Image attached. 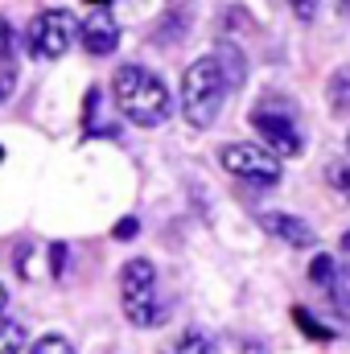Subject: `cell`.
<instances>
[{
    "instance_id": "13",
    "label": "cell",
    "mask_w": 350,
    "mask_h": 354,
    "mask_svg": "<svg viewBox=\"0 0 350 354\" xmlns=\"http://www.w3.org/2000/svg\"><path fill=\"white\" fill-rule=\"evenodd\" d=\"M293 322L309 334V338H317V342H326V338H334V326H317V317L309 313V309H293Z\"/></svg>"
},
{
    "instance_id": "14",
    "label": "cell",
    "mask_w": 350,
    "mask_h": 354,
    "mask_svg": "<svg viewBox=\"0 0 350 354\" xmlns=\"http://www.w3.org/2000/svg\"><path fill=\"white\" fill-rule=\"evenodd\" d=\"M29 354H75V346L62 338V334H46V338H37L33 342V351Z\"/></svg>"
},
{
    "instance_id": "9",
    "label": "cell",
    "mask_w": 350,
    "mask_h": 354,
    "mask_svg": "<svg viewBox=\"0 0 350 354\" xmlns=\"http://www.w3.org/2000/svg\"><path fill=\"white\" fill-rule=\"evenodd\" d=\"M12 87H17V71H12V29L0 17V103L12 95Z\"/></svg>"
},
{
    "instance_id": "16",
    "label": "cell",
    "mask_w": 350,
    "mask_h": 354,
    "mask_svg": "<svg viewBox=\"0 0 350 354\" xmlns=\"http://www.w3.org/2000/svg\"><path fill=\"white\" fill-rule=\"evenodd\" d=\"M330 181H334V189H342V198L350 202V161L330 165Z\"/></svg>"
},
{
    "instance_id": "5",
    "label": "cell",
    "mask_w": 350,
    "mask_h": 354,
    "mask_svg": "<svg viewBox=\"0 0 350 354\" xmlns=\"http://www.w3.org/2000/svg\"><path fill=\"white\" fill-rule=\"evenodd\" d=\"M252 128L260 132V149H268L276 161L280 157H301V149H305V140H301V128H297V120L288 115V111H280V107H256L252 111Z\"/></svg>"
},
{
    "instance_id": "22",
    "label": "cell",
    "mask_w": 350,
    "mask_h": 354,
    "mask_svg": "<svg viewBox=\"0 0 350 354\" xmlns=\"http://www.w3.org/2000/svg\"><path fill=\"white\" fill-rule=\"evenodd\" d=\"M91 4H99V8H107V4H111V0H91Z\"/></svg>"
},
{
    "instance_id": "2",
    "label": "cell",
    "mask_w": 350,
    "mask_h": 354,
    "mask_svg": "<svg viewBox=\"0 0 350 354\" xmlns=\"http://www.w3.org/2000/svg\"><path fill=\"white\" fill-rule=\"evenodd\" d=\"M227 91H231V87H227V79H223V71H219L214 54H206V58L190 62V66H185V75H181V115H185L194 128H210V124H214V115L223 111Z\"/></svg>"
},
{
    "instance_id": "24",
    "label": "cell",
    "mask_w": 350,
    "mask_h": 354,
    "mask_svg": "<svg viewBox=\"0 0 350 354\" xmlns=\"http://www.w3.org/2000/svg\"><path fill=\"white\" fill-rule=\"evenodd\" d=\"M0 161H4V149H0Z\"/></svg>"
},
{
    "instance_id": "7",
    "label": "cell",
    "mask_w": 350,
    "mask_h": 354,
    "mask_svg": "<svg viewBox=\"0 0 350 354\" xmlns=\"http://www.w3.org/2000/svg\"><path fill=\"white\" fill-rule=\"evenodd\" d=\"M79 37H83V50H87V54L107 58V54H116V46H120V25H116V17H111L107 8H95L87 21L79 25Z\"/></svg>"
},
{
    "instance_id": "11",
    "label": "cell",
    "mask_w": 350,
    "mask_h": 354,
    "mask_svg": "<svg viewBox=\"0 0 350 354\" xmlns=\"http://www.w3.org/2000/svg\"><path fill=\"white\" fill-rule=\"evenodd\" d=\"M21 346H25V326L21 322H0V354H21Z\"/></svg>"
},
{
    "instance_id": "10",
    "label": "cell",
    "mask_w": 350,
    "mask_h": 354,
    "mask_svg": "<svg viewBox=\"0 0 350 354\" xmlns=\"http://www.w3.org/2000/svg\"><path fill=\"white\" fill-rule=\"evenodd\" d=\"M330 107L334 111H350V66H338L334 75H330Z\"/></svg>"
},
{
    "instance_id": "17",
    "label": "cell",
    "mask_w": 350,
    "mask_h": 354,
    "mask_svg": "<svg viewBox=\"0 0 350 354\" xmlns=\"http://www.w3.org/2000/svg\"><path fill=\"white\" fill-rule=\"evenodd\" d=\"M309 280H317V284L334 280V260H330V256H317V260L309 264Z\"/></svg>"
},
{
    "instance_id": "25",
    "label": "cell",
    "mask_w": 350,
    "mask_h": 354,
    "mask_svg": "<svg viewBox=\"0 0 350 354\" xmlns=\"http://www.w3.org/2000/svg\"><path fill=\"white\" fill-rule=\"evenodd\" d=\"M347 149H350V136H347Z\"/></svg>"
},
{
    "instance_id": "6",
    "label": "cell",
    "mask_w": 350,
    "mask_h": 354,
    "mask_svg": "<svg viewBox=\"0 0 350 354\" xmlns=\"http://www.w3.org/2000/svg\"><path fill=\"white\" fill-rule=\"evenodd\" d=\"M219 161H223L227 174L243 177V181H256V185H276L280 181V161L268 149H260V145H223Z\"/></svg>"
},
{
    "instance_id": "1",
    "label": "cell",
    "mask_w": 350,
    "mask_h": 354,
    "mask_svg": "<svg viewBox=\"0 0 350 354\" xmlns=\"http://www.w3.org/2000/svg\"><path fill=\"white\" fill-rule=\"evenodd\" d=\"M111 95H116L120 115L132 120V124H140V128L165 124L169 120V107H174L165 83L153 71H145V66H120L116 79H111Z\"/></svg>"
},
{
    "instance_id": "4",
    "label": "cell",
    "mask_w": 350,
    "mask_h": 354,
    "mask_svg": "<svg viewBox=\"0 0 350 354\" xmlns=\"http://www.w3.org/2000/svg\"><path fill=\"white\" fill-rule=\"evenodd\" d=\"M75 33H79V21L66 8H46V12H37L29 21V54L54 62V58H62L71 50Z\"/></svg>"
},
{
    "instance_id": "18",
    "label": "cell",
    "mask_w": 350,
    "mask_h": 354,
    "mask_svg": "<svg viewBox=\"0 0 350 354\" xmlns=\"http://www.w3.org/2000/svg\"><path fill=\"white\" fill-rule=\"evenodd\" d=\"M288 4H293L297 21H305V25H309V21L317 17V8H322V0H288Z\"/></svg>"
},
{
    "instance_id": "12",
    "label": "cell",
    "mask_w": 350,
    "mask_h": 354,
    "mask_svg": "<svg viewBox=\"0 0 350 354\" xmlns=\"http://www.w3.org/2000/svg\"><path fill=\"white\" fill-rule=\"evenodd\" d=\"M174 354H214V342H210V334H202V330H185Z\"/></svg>"
},
{
    "instance_id": "20",
    "label": "cell",
    "mask_w": 350,
    "mask_h": 354,
    "mask_svg": "<svg viewBox=\"0 0 350 354\" xmlns=\"http://www.w3.org/2000/svg\"><path fill=\"white\" fill-rule=\"evenodd\" d=\"M62 268H66V243H54L50 248V272L62 276Z\"/></svg>"
},
{
    "instance_id": "19",
    "label": "cell",
    "mask_w": 350,
    "mask_h": 354,
    "mask_svg": "<svg viewBox=\"0 0 350 354\" xmlns=\"http://www.w3.org/2000/svg\"><path fill=\"white\" fill-rule=\"evenodd\" d=\"M111 235H116V239H136V235H140V223L128 214V218H120V223H116V231H111Z\"/></svg>"
},
{
    "instance_id": "15",
    "label": "cell",
    "mask_w": 350,
    "mask_h": 354,
    "mask_svg": "<svg viewBox=\"0 0 350 354\" xmlns=\"http://www.w3.org/2000/svg\"><path fill=\"white\" fill-rule=\"evenodd\" d=\"M334 301L342 313H350V272H334Z\"/></svg>"
},
{
    "instance_id": "21",
    "label": "cell",
    "mask_w": 350,
    "mask_h": 354,
    "mask_svg": "<svg viewBox=\"0 0 350 354\" xmlns=\"http://www.w3.org/2000/svg\"><path fill=\"white\" fill-rule=\"evenodd\" d=\"M4 309H8V288L0 284V322H4Z\"/></svg>"
},
{
    "instance_id": "3",
    "label": "cell",
    "mask_w": 350,
    "mask_h": 354,
    "mask_svg": "<svg viewBox=\"0 0 350 354\" xmlns=\"http://www.w3.org/2000/svg\"><path fill=\"white\" fill-rule=\"evenodd\" d=\"M120 305L124 317L140 330L161 326V301H157V268L149 260H128L120 268Z\"/></svg>"
},
{
    "instance_id": "8",
    "label": "cell",
    "mask_w": 350,
    "mask_h": 354,
    "mask_svg": "<svg viewBox=\"0 0 350 354\" xmlns=\"http://www.w3.org/2000/svg\"><path fill=\"white\" fill-rule=\"evenodd\" d=\"M260 223H264V231L280 235L288 248H313V239H317V235H313V227H305V223H301V218H293V214H276V210H272V214H264Z\"/></svg>"
},
{
    "instance_id": "23",
    "label": "cell",
    "mask_w": 350,
    "mask_h": 354,
    "mask_svg": "<svg viewBox=\"0 0 350 354\" xmlns=\"http://www.w3.org/2000/svg\"><path fill=\"white\" fill-rule=\"evenodd\" d=\"M342 12H347V17H350V0H342Z\"/></svg>"
}]
</instances>
